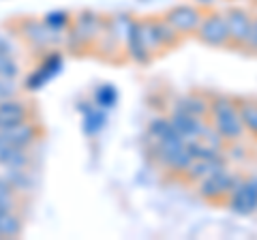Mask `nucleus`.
<instances>
[{
  "label": "nucleus",
  "instance_id": "nucleus-1",
  "mask_svg": "<svg viewBox=\"0 0 257 240\" xmlns=\"http://www.w3.org/2000/svg\"><path fill=\"white\" fill-rule=\"evenodd\" d=\"M103 28H105V18L94 11H82L77 18L71 20V26L64 33V45L71 52H84L96 45Z\"/></svg>",
  "mask_w": 257,
  "mask_h": 240
},
{
  "label": "nucleus",
  "instance_id": "nucleus-2",
  "mask_svg": "<svg viewBox=\"0 0 257 240\" xmlns=\"http://www.w3.org/2000/svg\"><path fill=\"white\" fill-rule=\"evenodd\" d=\"M210 123L212 129L221 135L225 142H240L244 138V127L242 120L238 116V107H236V99L231 97H214L210 99Z\"/></svg>",
  "mask_w": 257,
  "mask_h": 240
},
{
  "label": "nucleus",
  "instance_id": "nucleus-3",
  "mask_svg": "<svg viewBox=\"0 0 257 240\" xmlns=\"http://www.w3.org/2000/svg\"><path fill=\"white\" fill-rule=\"evenodd\" d=\"M240 180H242L240 174L227 172L225 167H221V170H214L197 182V193L206 202H223L231 195V191L238 187Z\"/></svg>",
  "mask_w": 257,
  "mask_h": 240
},
{
  "label": "nucleus",
  "instance_id": "nucleus-4",
  "mask_svg": "<svg viewBox=\"0 0 257 240\" xmlns=\"http://www.w3.org/2000/svg\"><path fill=\"white\" fill-rule=\"evenodd\" d=\"M18 33L26 39L32 47H37V50H50V47L64 43L62 30H54V28L47 26L43 20H35V18L20 20L18 22Z\"/></svg>",
  "mask_w": 257,
  "mask_h": 240
},
{
  "label": "nucleus",
  "instance_id": "nucleus-5",
  "mask_svg": "<svg viewBox=\"0 0 257 240\" xmlns=\"http://www.w3.org/2000/svg\"><path fill=\"white\" fill-rule=\"evenodd\" d=\"M195 37L199 43L208 47H227L229 35H227L225 15L219 11H204V18L195 30Z\"/></svg>",
  "mask_w": 257,
  "mask_h": 240
},
{
  "label": "nucleus",
  "instance_id": "nucleus-6",
  "mask_svg": "<svg viewBox=\"0 0 257 240\" xmlns=\"http://www.w3.org/2000/svg\"><path fill=\"white\" fill-rule=\"evenodd\" d=\"M41 135H43V129L35 118L24 120V123L13 127H7V129H0V140L11 144L15 148H26V150H32V146L41 140Z\"/></svg>",
  "mask_w": 257,
  "mask_h": 240
},
{
  "label": "nucleus",
  "instance_id": "nucleus-7",
  "mask_svg": "<svg viewBox=\"0 0 257 240\" xmlns=\"http://www.w3.org/2000/svg\"><path fill=\"white\" fill-rule=\"evenodd\" d=\"M229 210L236 214L248 217L257 210V176H248L238 182V187L231 191V195L227 197Z\"/></svg>",
  "mask_w": 257,
  "mask_h": 240
},
{
  "label": "nucleus",
  "instance_id": "nucleus-8",
  "mask_svg": "<svg viewBox=\"0 0 257 240\" xmlns=\"http://www.w3.org/2000/svg\"><path fill=\"white\" fill-rule=\"evenodd\" d=\"M163 18L180 35H195L199 22L204 18V9L199 5H176L170 11H165Z\"/></svg>",
  "mask_w": 257,
  "mask_h": 240
},
{
  "label": "nucleus",
  "instance_id": "nucleus-9",
  "mask_svg": "<svg viewBox=\"0 0 257 240\" xmlns=\"http://www.w3.org/2000/svg\"><path fill=\"white\" fill-rule=\"evenodd\" d=\"M225 24H227V35H229V45L234 47H244L248 33H251V22L253 15L244 9H229L225 11Z\"/></svg>",
  "mask_w": 257,
  "mask_h": 240
},
{
  "label": "nucleus",
  "instance_id": "nucleus-10",
  "mask_svg": "<svg viewBox=\"0 0 257 240\" xmlns=\"http://www.w3.org/2000/svg\"><path fill=\"white\" fill-rule=\"evenodd\" d=\"M30 118H35V107H32L28 101L13 97L9 101L0 103V129L20 125L24 120H30Z\"/></svg>",
  "mask_w": 257,
  "mask_h": 240
},
{
  "label": "nucleus",
  "instance_id": "nucleus-11",
  "mask_svg": "<svg viewBox=\"0 0 257 240\" xmlns=\"http://www.w3.org/2000/svg\"><path fill=\"white\" fill-rule=\"evenodd\" d=\"M170 123H172V127H174V131L178 133L184 142L199 140V138H202V133L206 131V127H208V125L204 123V118L184 114V111H178V109L172 111Z\"/></svg>",
  "mask_w": 257,
  "mask_h": 240
},
{
  "label": "nucleus",
  "instance_id": "nucleus-12",
  "mask_svg": "<svg viewBox=\"0 0 257 240\" xmlns=\"http://www.w3.org/2000/svg\"><path fill=\"white\" fill-rule=\"evenodd\" d=\"M124 45H126V56L131 58L133 62H138V65H150L152 62V56L146 47L142 43V37H140V20H131L128 24V30L124 33Z\"/></svg>",
  "mask_w": 257,
  "mask_h": 240
},
{
  "label": "nucleus",
  "instance_id": "nucleus-13",
  "mask_svg": "<svg viewBox=\"0 0 257 240\" xmlns=\"http://www.w3.org/2000/svg\"><path fill=\"white\" fill-rule=\"evenodd\" d=\"M77 109L82 111V131L86 138H96L107 125V109L96 107L94 103H79Z\"/></svg>",
  "mask_w": 257,
  "mask_h": 240
},
{
  "label": "nucleus",
  "instance_id": "nucleus-14",
  "mask_svg": "<svg viewBox=\"0 0 257 240\" xmlns=\"http://www.w3.org/2000/svg\"><path fill=\"white\" fill-rule=\"evenodd\" d=\"M225 167V159H214V161H202V159H193L191 165L182 172V178L191 182V185H197L202 178H206L208 174H212L214 170H221Z\"/></svg>",
  "mask_w": 257,
  "mask_h": 240
},
{
  "label": "nucleus",
  "instance_id": "nucleus-15",
  "mask_svg": "<svg viewBox=\"0 0 257 240\" xmlns=\"http://www.w3.org/2000/svg\"><path fill=\"white\" fill-rule=\"evenodd\" d=\"M178 111H184V114H191V116H197V118H208V111H210V101H208L204 94H184L176 101V107Z\"/></svg>",
  "mask_w": 257,
  "mask_h": 240
},
{
  "label": "nucleus",
  "instance_id": "nucleus-16",
  "mask_svg": "<svg viewBox=\"0 0 257 240\" xmlns=\"http://www.w3.org/2000/svg\"><path fill=\"white\" fill-rule=\"evenodd\" d=\"M152 26H155V35H157L161 50H172V47L180 43L182 35L174 26H170L165 18H152Z\"/></svg>",
  "mask_w": 257,
  "mask_h": 240
},
{
  "label": "nucleus",
  "instance_id": "nucleus-17",
  "mask_svg": "<svg viewBox=\"0 0 257 240\" xmlns=\"http://www.w3.org/2000/svg\"><path fill=\"white\" fill-rule=\"evenodd\" d=\"M236 107L244 131H248L251 138L257 140V99H236Z\"/></svg>",
  "mask_w": 257,
  "mask_h": 240
},
{
  "label": "nucleus",
  "instance_id": "nucleus-18",
  "mask_svg": "<svg viewBox=\"0 0 257 240\" xmlns=\"http://www.w3.org/2000/svg\"><path fill=\"white\" fill-rule=\"evenodd\" d=\"M24 231V219L22 214L15 210L0 212V238H18Z\"/></svg>",
  "mask_w": 257,
  "mask_h": 240
},
{
  "label": "nucleus",
  "instance_id": "nucleus-19",
  "mask_svg": "<svg viewBox=\"0 0 257 240\" xmlns=\"http://www.w3.org/2000/svg\"><path fill=\"white\" fill-rule=\"evenodd\" d=\"M92 103L101 109H111L118 103V88L114 84H101L92 90Z\"/></svg>",
  "mask_w": 257,
  "mask_h": 240
},
{
  "label": "nucleus",
  "instance_id": "nucleus-20",
  "mask_svg": "<svg viewBox=\"0 0 257 240\" xmlns=\"http://www.w3.org/2000/svg\"><path fill=\"white\" fill-rule=\"evenodd\" d=\"M62 65H64V58H62L60 52H47L41 56V60L37 62V69L41 71L45 75V79L50 82V79H54L62 71Z\"/></svg>",
  "mask_w": 257,
  "mask_h": 240
},
{
  "label": "nucleus",
  "instance_id": "nucleus-21",
  "mask_svg": "<svg viewBox=\"0 0 257 240\" xmlns=\"http://www.w3.org/2000/svg\"><path fill=\"white\" fill-rule=\"evenodd\" d=\"M174 127L170 123V118H155L152 123L148 125V142H159V140H165L170 138V135H174Z\"/></svg>",
  "mask_w": 257,
  "mask_h": 240
},
{
  "label": "nucleus",
  "instance_id": "nucleus-22",
  "mask_svg": "<svg viewBox=\"0 0 257 240\" xmlns=\"http://www.w3.org/2000/svg\"><path fill=\"white\" fill-rule=\"evenodd\" d=\"M71 20H73V15L64 9H56V11H50L43 15V22L47 26L54 30H62V33H67V28L71 26Z\"/></svg>",
  "mask_w": 257,
  "mask_h": 240
},
{
  "label": "nucleus",
  "instance_id": "nucleus-23",
  "mask_svg": "<svg viewBox=\"0 0 257 240\" xmlns=\"http://www.w3.org/2000/svg\"><path fill=\"white\" fill-rule=\"evenodd\" d=\"M20 62L15 60V56L9 54H0V77H11L18 79L20 77Z\"/></svg>",
  "mask_w": 257,
  "mask_h": 240
},
{
  "label": "nucleus",
  "instance_id": "nucleus-24",
  "mask_svg": "<svg viewBox=\"0 0 257 240\" xmlns=\"http://www.w3.org/2000/svg\"><path fill=\"white\" fill-rule=\"evenodd\" d=\"M13 97H20V84H18V79L0 77V103L9 101Z\"/></svg>",
  "mask_w": 257,
  "mask_h": 240
},
{
  "label": "nucleus",
  "instance_id": "nucleus-25",
  "mask_svg": "<svg viewBox=\"0 0 257 240\" xmlns=\"http://www.w3.org/2000/svg\"><path fill=\"white\" fill-rule=\"evenodd\" d=\"M45 84H47V79H45V75H43L39 69H35V71H32V73L26 77V90H30V92L41 90Z\"/></svg>",
  "mask_w": 257,
  "mask_h": 240
},
{
  "label": "nucleus",
  "instance_id": "nucleus-26",
  "mask_svg": "<svg viewBox=\"0 0 257 240\" xmlns=\"http://www.w3.org/2000/svg\"><path fill=\"white\" fill-rule=\"evenodd\" d=\"M242 50L246 52H251L257 56V15H253V22H251V33H248V39H246V43Z\"/></svg>",
  "mask_w": 257,
  "mask_h": 240
},
{
  "label": "nucleus",
  "instance_id": "nucleus-27",
  "mask_svg": "<svg viewBox=\"0 0 257 240\" xmlns=\"http://www.w3.org/2000/svg\"><path fill=\"white\" fill-rule=\"evenodd\" d=\"M0 54H9V56H15V45L13 41L7 35L0 33Z\"/></svg>",
  "mask_w": 257,
  "mask_h": 240
},
{
  "label": "nucleus",
  "instance_id": "nucleus-28",
  "mask_svg": "<svg viewBox=\"0 0 257 240\" xmlns=\"http://www.w3.org/2000/svg\"><path fill=\"white\" fill-rule=\"evenodd\" d=\"M15 208H18V195H13V197H0V212L15 210Z\"/></svg>",
  "mask_w": 257,
  "mask_h": 240
},
{
  "label": "nucleus",
  "instance_id": "nucleus-29",
  "mask_svg": "<svg viewBox=\"0 0 257 240\" xmlns=\"http://www.w3.org/2000/svg\"><path fill=\"white\" fill-rule=\"evenodd\" d=\"M193 3L199 5V7H202V9H210V7L216 3V0H193Z\"/></svg>",
  "mask_w": 257,
  "mask_h": 240
},
{
  "label": "nucleus",
  "instance_id": "nucleus-30",
  "mask_svg": "<svg viewBox=\"0 0 257 240\" xmlns=\"http://www.w3.org/2000/svg\"><path fill=\"white\" fill-rule=\"evenodd\" d=\"M251 3H253V5H255V7H257V0H251Z\"/></svg>",
  "mask_w": 257,
  "mask_h": 240
}]
</instances>
